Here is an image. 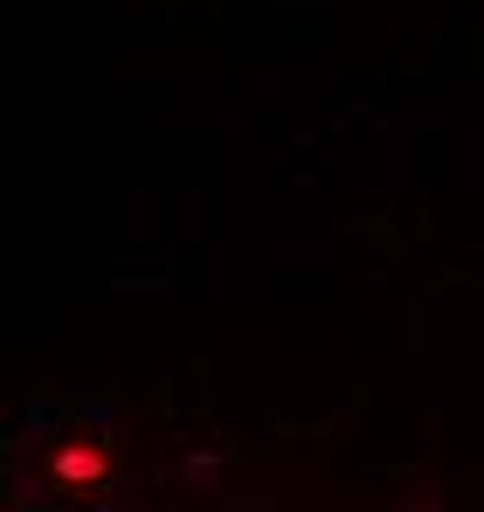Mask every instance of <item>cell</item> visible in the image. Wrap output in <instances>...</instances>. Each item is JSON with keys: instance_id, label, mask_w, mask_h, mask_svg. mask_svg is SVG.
<instances>
[{"instance_id": "6da1fadb", "label": "cell", "mask_w": 484, "mask_h": 512, "mask_svg": "<svg viewBox=\"0 0 484 512\" xmlns=\"http://www.w3.org/2000/svg\"><path fill=\"white\" fill-rule=\"evenodd\" d=\"M104 478H111V443H104L97 429H83V443H56V450L42 457V485H49L56 499H90Z\"/></svg>"}]
</instances>
